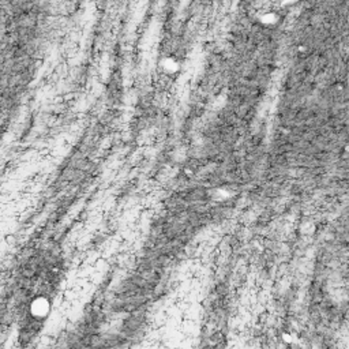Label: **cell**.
<instances>
[{"instance_id": "obj_1", "label": "cell", "mask_w": 349, "mask_h": 349, "mask_svg": "<svg viewBox=\"0 0 349 349\" xmlns=\"http://www.w3.org/2000/svg\"><path fill=\"white\" fill-rule=\"evenodd\" d=\"M30 312L37 319L45 318L48 315V312H49V303H48V300L44 299V297H37L32 303V306H30Z\"/></svg>"}]
</instances>
